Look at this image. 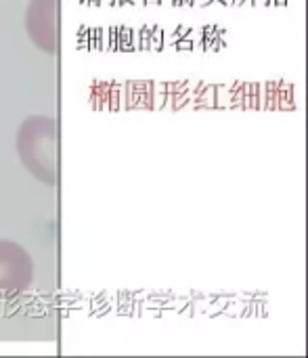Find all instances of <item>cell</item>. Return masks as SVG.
Wrapping results in <instances>:
<instances>
[{
	"instance_id": "3957f363",
	"label": "cell",
	"mask_w": 308,
	"mask_h": 358,
	"mask_svg": "<svg viewBox=\"0 0 308 358\" xmlns=\"http://www.w3.org/2000/svg\"><path fill=\"white\" fill-rule=\"evenodd\" d=\"M25 31L44 52H57V0H29L25 13Z\"/></svg>"
},
{
	"instance_id": "6da1fadb",
	"label": "cell",
	"mask_w": 308,
	"mask_h": 358,
	"mask_svg": "<svg viewBox=\"0 0 308 358\" xmlns=\"http://www.w3.org/2000/svg\"><path fill=\"white\" fill-rule=\"evenodd\" d=\"M17 153L34 178L48 187L57 185V122L50 115H29L21 122Z\"/></svg>"
},
{
	"instance_id": "7a4b0ae2",
	"label": "cell",
	"mask_w": 308,
	"mask_h": 358,
	"mask_svg": "<svg viewBox=\"0 0 308 358\" xmlns=\"http://www.w3.org/2000/svg\"><path fill=\"white\" fill-rule=\"evenodd\" d=\"M34 262L25 248L0 239V302L15 300L31 289Z\"/></svg>"
}]
</instances>
